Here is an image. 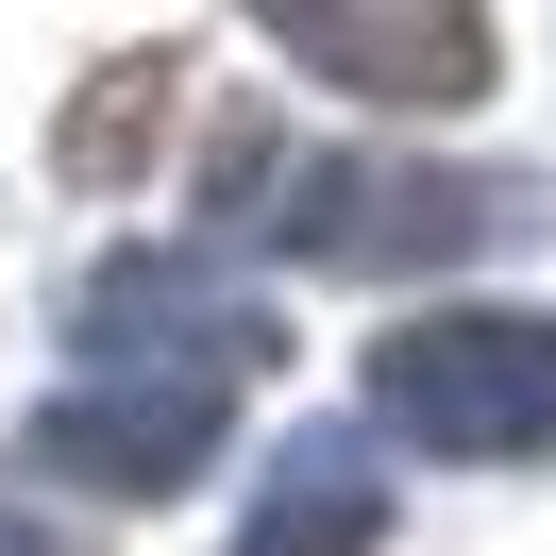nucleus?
<instances>
[{"mask_svg": "<svg viewBox=\"0 0 556 556\" xmlns=\"http://www.w3.org/2000/svg\"><path fill=\"white\" fill-rule=\"evenodd\" d=\"M371 540H388V472H371V439H354V421L287 439L270 489H253V522H237V556H371Z\"/></svg>", "mask_w": 556, "mask_h": 556, "instance_id": "obj_5", "label": "nucleus"}, {"mask_svg": "<svg viewBox=\"0 0 556 556\" xmlns=\"http://www.w3.org/2000/svg\"><path fill=\"white\" fill-rule=\"evenodd\" d=\"M0 556H35V540H0Z\"/></svg>", "mask_w": 556, "mask_h": 556, "instance_id": "obj_7", "label": "nucleus"}, {"mask_svg": "<svg viewBox=\"0 0 556 556\" xmlns=\"http://www.w3.org/2000/svg\"><path fill=\"white\" fill-rule=\"evenodd\" d=\"M371 421L421 455H540L556 439V320L472 304V320H405L371 338Z\"/></svg>", "mask_w": 556, "mask_h": 556, "instance_id": "obj_1", "label": "nucleus"}, {"mask_svg": "<svg viewBox=\"0 0 556 556\" xmlns=\"http://www.w3.org/2000/svg\"><path fill=\"white\" fill-rule=\"evenodd\" d=\"M270 354H287L270 304L203 287L186 253H118V270L85 287V371H203V388H253Z\"/></svg>", "mask_w": 556, "mask_h": 556, "instance_id": "obj_4", "label": "nucleus"}, {"mask_svg": "<svg viewBox=\"0 0 556 556\" xmlns=\"http://www.w3.org/2000/svg\"><path fill=\"white\" fill-rule=\"evenodd\" d=\"M169 102H186V51H118V68L68 102V136H51V186H85V203L136 186V152H152V118H169Z\"/></svg>", "mask_w": 556, "mask_h": 556, "instance_id": "obj_6", "label": "nucleus"}, {"mask_svg": "<svg viewBox=\"0 0 556 556\" xmlns=\"http://www.w3.org/2000/svg\"><path fill=\"white\" fill-rule=\"evenodd\" d=\"M287 68H320L338 102H388V118H455L489 102V17L472 0H253Z\"/></svg>", "mask_w": 556, "mask_h": 556, "instance_id": "obj_2", "label": "nucleus"}, {"mask_svg": "<svg viewBox=\"0 0 556 556\" xmlns=\"http://www.w3.org/2000/svg\"><path fill=\"white\" fill-rule=\"evenodd\" d=\"M219 421H237V388H203V371H85L68 405L35 421V472L152 506V489H186V472L219 455Z\"/></svg>", "mask_w": 556, "mask_h": 556, "instance_id": "obj_3", "label": "nucleus"}]
</instances>
